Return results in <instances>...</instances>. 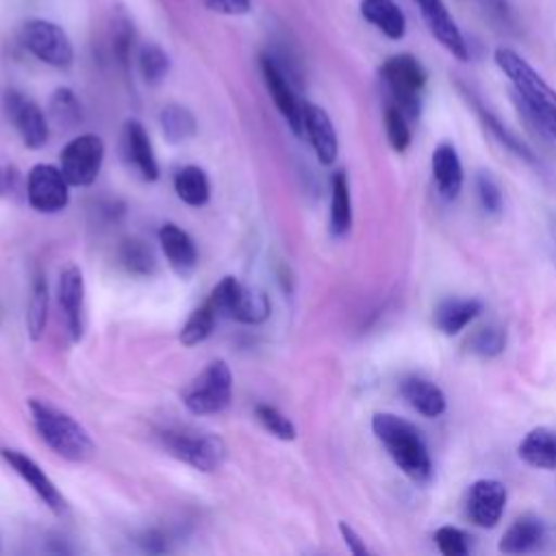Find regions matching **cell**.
<instances>
[{
	"instance_id": "29",
	"label": "cell",
	"mask_w": 556,
	"mask_h": 556,
	"mask_svg": "<svg viewBox=\"0 0 556 556\" xmlns=\"http://www.w3.org/2000/svg\"><path fill=\"white\" fill-rule=\"evenodd\" d=\"M48 321V282L41 269L35 271L30 282V298H28V313H26V328L33 341H39Z\"/></svg>"
},
{
	"instance_id": "20",
	"label": "cell",
	"mask_w": 556,
	"mask_h": 556,
	"mask_svg": "<svg viewBox=\"0 0 556 556\" xmlns=\"http://www.w3.org/2000/svg\"><path fill=\"white\" fill-rule=\"evenodd\" d=\"M432 178L443 200H456L463 189V163L456 148L447 141L439 143L432 152Z\"/></svg>"
},
{
	"instance_id": "22",
	"label": "cell",
	"mask_w": 556,
	"mask_h": 556,
	"mask_svg": "<svg viewBox=\"0 0 556 556\" xmlns=\"http://www.w3.org/2000/svg\"><path fill=\"white\" fill-rule=\"evenodd\" d=\"M545 539V523L541 517L526 513L517 517L500 539V552L504 554H526L536 549Z\"/></svg>"
},
{
	"instance_id": "15",
	"label": "cell",
	"mask_w": 556,
	"mask_h": 556,
	"mask_svg": "<svg viewBox=\"0 0 556 556\" xmlns=\"http://www.w3.org/2000/svg\"><path fill=\"white\" fill-rule=\"evenodd\" d=\"M261 72H263L267 91L271 93L276 109L287 119L289 128L298 137H302L304 135V122H302V104L304 102L298 100V96L291 89L289 78L285 76V72L278 67V63L271 56H261Z\"/></svg>"
},
{
	"instance_id": "25",
	"label": "cell",
	"mask_w": 556,
	"mask_h": 556,
	"mask_svg": "<svg viewBox=\"0 0 556 556\" xmlns=\"http://www.w3.org/2000/svg\"><path fill=\"white\" fill-rule=\"evenodd\" d=\"M361 15L389 39H402L406 33V17L393 0H361Z\"/></svg>"
},
{
	"instance_id": "11",
	"label": "cell",
	"mask_w": 556,
	"mask_h": 556,
	"mask_svg": "<svg viewBox=\"0 0 556 556\" xmlns=\"http://www.w3.org/2000/svg\"><path fill=\"white\" fill-rule=\"evenodd\" d=\"M0 456L4 458V463L35 491V495L56 515H65L67 513V500L63 497V493L59 491V486L52 482V478L24 452L13 450V447H2Z\"/></svg>"
},
{
	"instance_id": "39",
	"label": "cell",
	"mask_w": 556,
	"mask_h": 556,
	"mask_svg": "<svg viewBox=\"0 0 556 556\" xmlns=\"http://www.w3.org/2000/svg\"><path fill=\"white\" fill-rule=\"evenodd\" d=\"M476 195L480 206L491 213L497 215L502 211L504 198H502V189L497 185V180L491 176V172H478L476 176Z\"/></svg>"
},
{
	"instance_id": "27",
	"label": "cell",
	"mask_w": 556,
	"mask_h": 556,
	"mask_svg": "<svg viewBox=\"0 0 556 556\" xmlns=\"http://www.w3.org/2000/svg\"><path fill=\"white\" fill-rule=\"evenodd\" d=\"M176 195L189 206H204L211 198V182L202 167L185 165L174 176Z\"/></svg>"
},
{
	"instance_id": "42",
	"label": "cell",
	"mask_w": 556,
	"mask_h": 556,
	"mask_svg": "<svg viewBox=\"0 0 556 556\" xmlns=\"http://www.w3.org/2000/svg\"><path fill=\"white\" fill-rule=\"evenodd\" d=\"M206 9L224 15H245L252 7L250 0H200Z\"/></svg>"
},
{
	"instance_id": "4",
	"label": "cell",
	"mask_w": 556,
	"mask_h": 556,
	"mask_svg": "<svg viewBox=\"0 0 556 556\" xmlns=\"http://www.w3.org/2000/svg\"><path fill=\"white\" fill-rule=\"evenodd\" d=\"M380 76L393 104L408 117V122H415L421 113V91L428 80L421 63L413 54H395L382 63Z\"/></svg>"
},
{
	"instance_id": "3",
	"label": "cell",
	"mask_w": 556,
	"mask_h": 556,
	"mask_svg": "<svg viewBox=\"0 0 556 556\" xmlns=\"http://www.w3.org/2000/svg\"><path fill=\"white\" fill-rule=\"evenodd\" d=\"M28 410L41 441L70 463H87L96 456L91 434L70 413L52 406L46 400H30Z\"/></svg>"
},
{
	"instance_id": "21",
	"label": "cell",
	"mask_w": 556,
	"mask_h": 556,
	"mask_svg": "<svg viewBox=\"0 0 556 556\" xmlns=\"http://www.w3.org/2000/svg\"><path fill=\"white\" fill-rule=\"evenodd\" d=\"M400 395L404 402L424 417H439L447 408L445 393L439 384L421 376H406L400 380Z\"/></svg>"
},
{
	"instance_id": "10",
	"label": "cell",
	"mask_w": 556,
	"mask_h": 556,
	"mask_svg": "<svg viewBox=\"0 0 556 556\" xmlns=\"http://www.w3.org/2000/svg\"><path fill=\"white\" fill-rule=\"evenodd\" d=\"M26 200L39 213H59L70 202V182L61 167L37 163L26 176Z\"/></svg>"
},
{
	"instance_id": "43",
	"label": "cell",
	"mask_w": 556,
	"mask_h": 556,
	"mask_svg": "<svg viewBox=\"0 0 556 556\" xmlns=\"http://www.w3.org/2000/svg\"><path fill=\"white\" fill-rule=\"evenodd\" d=\"M339 532H341V536H343V541H345V545H348V549H350L352 554H356V556L369 554L365 541L356 534V530H354L352 526H348L345 521H339Z\"/></svg>"
},
{
	"instance_id": "34",
	"label": "cell",
	"mask_w": 556,
	"mask_h": 556,
	"mask_svg": "<svg viewBox=\"0 0 556 556\" xmlns=\"http://www.w3.org/2000/svg\"><path fill=\"white\" fill-rule=\"evenodd\" d=\"M139 72L148 85H159L169 72V56L156 43H146L139 50Z\"/></svg>"
},
{
	"instance_id": "6",
	"label": "cell",
	"mask_w": 556,
	"mask_h": 556,
	"mask_svg": "<svg viewBox=\"0 0 556 556\" xmlns=\"http://www.w3.org/2000/svg\"><path fill=\"white\" fill-rule=\"evenodd\" d=\"M219 317H230L241 324H261L269 317L271 304L265 291L239 282L235 276H224L206 295Z\"/></svg>"
},
{
	"instance_id": "36",
	"label": "cell",
	"mask_w": 556,
	"mask_h": 556,
	"mask_svg": "<svg viewBox=\"0 0 556 556\" xmlns=\"http://www.w3.org/2000/svg\"><path fill=\"white\" fill-rule=\"evenodd\" d=\"M254 417H256V421H258L269 434H274V437L280 439V441H293L295 434H298L293 421H291L287 415H282L276 406L256 404Z\"/></svg>"
},
{
	"instance_id": "44",
	"label": "cell",
	"mask_w": 556,
	"mask_h": 556,
	"mask_svg": "<svg viewBox=\"0 0 556 556\" xmlns=\"http://www.w3.org/2000/svg\"><path fill=\"white\" fill-rule=\"evenodd\" d=\"M141 545H143V549H148V552H152V554H161V552L167 549L165 534L159 532V530H148V532H143Z\"/></svg>"
},
{
	"instance_id": "40",
	"label": "cell",
	"mask_w": 556,
	"mask_h": 556,
	"mask_svg": "<svg viewBox=\"0 0 556 556\" xmlns=\"http://www.w3.org/2000/svg\"><path fill=\"white\" fill-rule=\"evenodd\" d=\"M130 48H132V26H130V22L126 17H122L113 26V52H115L117 61L124 67L128 65Z\"/></svg>"
},
{
	"instance_id": "13",
	"label": "cell",
	"mask_w": 556,
	"mask_h": 556,
	"mask_svg": "<svg viewBox=\"0 0 556 556\" xmlns=\"http://www.w3.org/2000/svg\"><path fill=\"white\" fill-rule=\"evenodd\" d=\"M4 111L11 119V124L15 126V130L20 132L22 141L26 148L37 150L41 146H46L50 128H48V119L43 115V111L24 93L11 89L4 93Z\"/></svg>"
},
{
	"instance_id": "16",
	"label": "cell",
	"mask_w": 556,
	"mask_h": 556,
	"mask_svg": "<svg viewBox=\"0 0 556 556\" xmlns=\"http://www.w3.org/2000/svg\"><path fill=\"white\" fill-rule=\"evenodd\" d=\"M421 17L428 26V30L434 35V39L458 61H467L469 59V50L467 43L454 22V17L450 15L447 7L443 4V0H415Z\"/></svg>"
},
{
	"instance_id": "19",
	"label": "cell",
	"mask_w": 556,
	"mask_h": 556,
	"mask_svg": "<svg viewBox=\"0 0 556 556\" xmlns=\"http://www.w3.org/2000/svg\"><path fill=\"white\" fill-rule=\"evenodd\" d=\"M122 150L126 161L137 169V174L152 182L159 178V163L150 143V137L146 132V128L141 126V122L137 119H128L124 124L122 130Z\"/></svg>"
},
{
	"instance_id": "12",
	"label": "cell",
	"mask_w": 556,
	"mask_h": 556,
	"mask_svg": "<svg viewBox=\"0 0 556 556\" xmlns=\"http://www.w3.org/2000/svg\"><path fill=\"white\" fill-rule=\"evenodd\" d=\"M506 486L500 480L493 478H482L476 480L467 493H465V517L480 528H493L504 513L506 506Z\"/></svg>"
},
{
	"instance_id": "18",
	"label": "cell",
	"mask_w": 556,
	"mask_h": 556,
	"mask_svg": "<svg viewBox=\"0 0 556 556\" xmlns=\"http://www.w3.org/2000/svg\"><path fill=\"white\" fill-rule=\"evenodd\" d=\"M159 243L165 254L167 265L180 276L189 278L198 267V248L195 241L180 226L167 222L159 230Z\"/></svg>"
},
{
	"instance_id": "30",
	"label": "cell",
	"mask_w": 556,
	"mask_h": 556,
	"mask_svg": "<svg viewBox=\"0 0 556 556\" xmlns=\"http://www.w3.org/2000/svg\"><path fill=\"white\" fill-rule=\"evenodd\" d=\"M217 319H219V313L213 306V302L206 298L200 306H195L191 311L185 326L180 328V343L187 345V348H193V345L202 343L213 332Z\"/></svg>"
},
{
	"instance_id": "28",
	"label": "cell",
	"mask_w": 556,
	"mask_h": 556,
	"mask_svg": "<svg viewBox=\"0 0 556 556\" xmlns=\"http://www.w3.org/2000/svg\"><path fill=\"white\" fill-rule=\"evenodd\" d=\"M159 124H161V132L165 135V139L169 143L187 141L198 130V122H195L193 113L182 104L163 106L159 113Z\"/></svg>"
},
{
	"instance_id": "33",
	"label": "cell",
	"mask_w": 556,
	"mask_h": 556,
	"mask_svg": "<svg viewBox=\"0 0 556 556\" xmlns=\"http://www.w3.org/2000/svg\"><path fill=\"white\" fill-rule=\"evenodd\" d=\"M48 111H50L52 122L59 124V126H63V128L74 126L76 122H80V115H83L78 98H76L74 91L67 89V87H59V89L50 96Z\"/></svg>"
},
{
	"instance_id": "8",
	"label": "cell",
	"mask_w": 556,
	"mask_h": 556,
	"mask_svg": "<svg viewBox=\"0 0 556 556\" xmlns=\"http://www.w3.org/2000/svg\"><path fill=\"white\" fill-rule=\"evenodd\" d=\"M22 46L35 54L39 61L65 70L74 61V50L70 37L61 26L48 20H28L20 28Z\"/></svg>"
},
{
	"instance_id": "1",
	"label": "cell",
	"mask_w": 556,
	"mask_h": 556,
	"mask_svg": "<svg viewBox=\"0 0 556 556\" xmlns=\"http://www.w3.org/2000/svg\"><path fill=\"white\" fill-rule=\"evenodd\" d=\"M495 65L506 74L513 83L515 102L521 113L532 119L541 132L556 141V91L547 85V80L515 50L497 48Z\"/></svg>"
},
{
	"instance_id": "23",
	"label": "cell",
	"mask_w": 556,
	"mask_h": 556,
	"mask_svg": "<svg viewBox=\"0 0 556 556\" xmlns=\"http://www.w3.org/2000/svg\"><path fill=\"white\" fill-rule=\"evenodd\" d=\"M519 458L536 469H556V430L547 426L532 428L517 447Z\"/></svg>"
},
{
	"instance_id": "31",
	"label": "cell",
	"mask_w": 556,
	"mask_h": 556,
	"mask_svg": "<svg viewBox=\"0 0 556 556\" xmlns=\"http://www.w3.org/2000/svg\"><path fill=\"white\" fill-rule=\"evenodd\" d=\"M119 265L132 276H150L156 269L152 248L141 239H124L117 252Z\"/></svg>"
},
{
	"instance_id": "37",
	"label": "cell",
	"mask_w": 556,
	"mask_h": 556,
	"mask_svg": "<svg viewBox=\"0 0 556 556\" xmlns=\"http://www.w3.org/2000/svg\"><path fill=\"white\" fill-rule=\"evenodd\" d=\"M384 130H387L389 146L395 152H406L408 150V146H410L408 117L395 104H389L384 109Z\"/></svg>"
},
{
	"instance_id": "32",
	"label": "cell",
	"mask_w": 556,
	"mask_h": 556,
	"mask_svg": "<svg viewBox=\"0 0 556 556\" xmlns=\"http://www.w3.org/2000/svg\"><path fill=\"white\" fill-rule=\"evenodd\" d=\"M473 106H476V111H478L482 124L489 128V132H491L504 148H508V150H510L515 156H519L521 161H526V163H530V165H539L534 152H532L517 135H513L491 111H486L484 106H480V102H473Z\"/></svg>"
},
{
	"instance_id": "17",
	"label": "cell",
	"mask_w": 556,
	"mask_h": 556,
	"mask_svg": "<svg viewBox=\"0 0 556 556\" xmlns=\"http://www.w3.org/2000/svg\"><path fill=\"white\" fill-rule=\"evenodd\" d=\"M302 122H304V132L311 141L319 163L332 165L339 154V139H337V130H334L330 115L321 106H317L313 102H304L302 104Z\"/></svg>"
},
{
	"instance_id": "2",
	"label": "cell",
	"mask_w": 556,
	"mask_h": 556,
	"mask_svg": "<svg viewBox=\"0 0 556 556\" xmlns=\"http://www.w3.org/2000/svg\"><path fill=\"white\" fill-rule=\"evenodd\" d=\"M371 430L406 478L417 484L432 478V458L428 445L410 421L393 413H376L371 417Z\"/></svg>"
},
{
	"instance_id": "26",
	"label": "cell",
	"mask_w": 556,
	"mask_h": 556,
	"mask_svg": "<svg viewBox=\"0 0 556 556\" xmlns=\"http://www.w3.org/2000/svg\"><path fill=\"white\" fill-rule=\"evenodd\" d=\"M352 228V195L348 174L343 169L332 174L330 180V230L334 237L348 235Z\"/></svg>"
},
{
	"instance_id": "7",
	"label": "cell",
	"mask_w": 556,
	"mask_h": 556,
	"mask_svg": "<svg viewBox=\"0 0 556 556\" xmlns=\"http://www.w3.org/2000/svg\"><path fill=\"white\" fill-rule=\"evenodd\" d=\"M232 400V371L226 361H211L182 391V404L193 415H215Z\"/></svg>"
},
{
	"instance_id": "35",
	"label": "cell",
	"mask_w": 556,
	"mask_h": 556,
	"mask_svg": "<svg viewBox=\"0 0 556 556\" xmlns=\"http://www.w3.org/2000/svg\"><path fill=\"white\" fill-rule=\"evenodd\" d=\"M504 345H506V332L500 326H482L473 330V334L467 341V348L482 358H493L502 354Z\"/></svg>"
},
{
	"instance_id": "14",
	"label": "cell",
	"mask_w": 556,
	"mask_h": 556,
	"mask_svg": "<svg viewBox=\"0 0 556 556\" xmlns=\"http://www.w3.org/2000/svg\"><path fill=\"white\" fill-rule=\"evenodd\" d=\"M56 295L72 341H80L85 332V278L80 267L67 265L61 271Z\"/></svg>"
},
{
	"instance_id": "41",
	"label": "cell",
	"mask_w": 556,
	"mask_h": 556,
	"mask_svg": "<svg viewBox=\"0 0 556 556\" xmlns=\"http://www.w3.org/2000/svg\"><path fill=\"white\" fill-rule=\"evenodd\" d=\"M22 189H24V193H26V182H24L20 169L13 167V165H4V167L0 169V195H11V198H13V195L20 193Z\"/></svg>"
},
{
	"instance_id": "24",
	"label": "cell",
	"mask_w": 556,
	"mask_h": 556,
	"mask_svg": "<svg viewBox=\"0 0 556 556\" xmlns=\"http://www.w3.org/2000/svg\"><path fill=\"white\" fill-rule=\"evenodd\" d=\"M482 311V302L476 298H447L434 311V324L443 334H458Z\"/></svg>"
},
{
	"instance_id": "38",
	"label": "cell",
	"mask_w": 556,
	"mask_h": 556,
	"mask_svg": "<svg viewBox=\"0 0 556 556\" xmlns=\"http://www.w3.org/2000/svg\"><path fill=\"white\" fill-rule=\"evenodd\" d=\"M434 543L443 556H465L471 549V536L456 526H441L434 532Z\"/></svg>"
},
{
	"instance_id": "5",
	"label": "cell",
	"mask_w": 556,
	"mask_h": 556,
	"mask_svg": "<svg viewBox=\"0 0 556 556\" xmlns=\"http://www.w3.org/2000/svg\"><path fill=\"white\" fill-rule=\"evenodd\" d=\"M163 447L198 471H215L226 460V443L213 432L193 428H169L161 432Z\"/></svg>"
},
{
	"instance_id": "9",
	"label": "cell",
	"mask_w": 556,
	"mask_h": 556,
	"mask_svg": "<svg viewBox=\"0 0 556 556\" xmlns=\"http://www.w3.org/2000/svg\"><path fill=\"white\" fill-rule=\"evenodd\" d=\"M104 161V143L98 135H78L61 150V172L74 187L91 185Z\"/></svg>"
}]
</instances>
